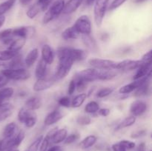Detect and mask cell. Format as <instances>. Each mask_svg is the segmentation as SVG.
<instances>
[{
    "mask_svg": "<svg viewBox=\"0 0 152 151\" xmlns=\"http://www.w3.org/2000/svg\"><path fill=\"white\" fill-rule=\"evenodd\" d=\"M57 56L59 65L55 72L53 80L59 81L68 76L72 68L74 62L70 55V47H60L58 49Z\"/></svg>",
    "mask_w": 152,
    "mask_h": 151,
    "instance_id": "1",
    "label": "cell"
},
{
    "mask_svg": "<svg viewBox=\"0 0 152 151\" xmlns=\"http://www.w3.org/2000/svg\"><path fill=\"white\" fill-rule=\"evenodd\" d=\"M65 3L64 0H56L53 4H50L43 16V24H48L49 22L59 17L63 11Z\"/></svg>",
    "mask_w": 152,
    "mask_h": 151,
    "instance_id": "2",
    "label": "cell"
},
{
    "mask_svg": "<svg viewBox=\"0 0 152 151\" xmlns=\"http://www.w3.org/2000/svg\"><path fill=\"white\" fill-rule=\"evenodd\" d=\"M1 73L7 77L9 80L14 81H25L31 77V73L26 68L19 69H6L1 71Z\"/></svg>",
    "mask_w": 152,
    "mask_h": 151,
    "instance_id": "3",
    "label": "cell"
},
{
    "mask_svg": "<svg viewBox=\"0 0 152 151\" xmlns=\"http://www.w3.org/2000/svg\"><path fill=\"white\" fill-rule=\"evenodd\" d=\"M109 1L110 0H96L95 1L94 13L95 23L97 27H100L102 25Z\"/></svg>",
    "mask_w": 152,
    "mask_h": 151,
    "instance_id": "4",
    "label": "cell"
},
{
    "mask_svg": "<svg viewBox=\"0 0 152 151\" xmlns=\"http://www.w3.org/2000/svg\"><path fill=\"white\" fill-rule=\"evenodd\" d=\"M73 26L80 35L91 34V23L89 17L86 15L80 16Z\"/></svg>",
    "mask_w": 152,
    "mask_h": 151,
    "instance_id": "5",
    "label": "cell"
},
{
    "mask_svg": "<svg viewBox=\"0 0 152 151\" xmlns=\"http://www.w3.org/2000/svg\"><path fill=\"white\" fill-rule=\"evenodd\" d=\"M117 63L109 59H91L88 60L89 65L96 70H117Z\"/></svg>",
    "mask_w": 152,
    "mask_h": 151,
    "instance_id": "6",
    "label": "cell"
},
{
    "mask_svg": "<svg viewBox=\"0 0 152 151\" xmlns=\"http://www.w3.org/2000/svg\"><path fill=\"white\" fill-rule=\"evenodd\" d=\"M36 33L35 27L33 26H22L16 28L12 30V35L13 37L22 38L25 39L32 38Z\"/></svg>",
    "mask_w": 152,
    "mask_h": 151,
    "instance_id": "7",
    "label": "cell"
},
{
    "mask_svg": "<svg viewBox=\"0 0 152 151\" xmlns=\"http://www.w3.org/2000/svg\"><path fill=\"white\" fill-rule=\"evenodd\" d=\"M98 76V70L95 68H88L83 70L80 71L76 75L75 78H80V79L84 80L86 82H92L97 80Z\"/></svg>",
    "mask_w": 152,
    "mask_h": 151,
    "instance_id": "8",
    "label": "cell"
},
{
    "mask_svg": "<svg viewBox=\"0 0 152 151\" xmlns=\"http://www.w3.org/2000/svg\"><path fill=\"white\" fill-rule=\"evenodd\" d=\"M144 62L142 60H132V59H126L117 63V70L123 71H129L136 70L142 65Z\"/></svg>",
    "mask_w": 152,
    "mask_h": 151,
    "instance_id": "9",
    "label": "cell"
},
{
    "mask_svg": "<svg viewBox=\"0 0 152 151\" xmlns=\"http://www.w3.org/2000/svg\"><path fill=\"white\" fill-rule=\"evenodd\" d=\"M147 108L148 105L145 102L141 100H136L131 105L130 112L134 116H140L146 112Z\"/></svg>",
    "mask_w": 152,
    "mask_h": 151,
    "instance_id": "10",
    "label": "cell"
},
{
    "mask_svg": "<svg viewBox=\"0 0 152 151\" xmlns=\"http://www.w3.org/2000/svg\"><path fill=\"white\" fill-rule=\"evenodd\" d=\"M54 82L55 81L53 78H38L33 86V90L35 92L44 91L50 89L53 85Z\"/></svg>",
    "mask_w": 152,
    "mask_h": 151,
    "instance_id": "11",
    "label": "cell"
},
{
    "mask_svg": "<svg viewBox=\"0 0 152 151\" xmlns=\"http://www.w3.org/2000/svg\"><path fill=\"white\" fill-rule=\"evenodd\" d=\"M42 59L47 65H51L55 59V53L53 49L48 44H44L41 50Z\"/></svg>",
    "mask_w": 152,
    "mask_h": 151,
    "instance_id": "12",
    "label": "cell"
},
{
    "mask_svg": "<svg viewBox=\"0 0 152 151\" xmlns=\"http://www.w3.org/2000/svg\"><path fill=\"white\" fill-rule=\"evenodd\" d=\"M82 41L86 47L92 53H97L99 51V47L96 41L91 34H86V35H81Z\"/></svg>",
    "mask_w": 152,
    "mask_h": 151,
    "instance_id": "13",
    "label": "cell"
},
{
    "mask_svg": "<svg viewBox=\"0 0 152 151\" xmlns=\"http://www.w3.org/2000/svg\"><path fill=\"white\" fill-rule=\"evenodd\" d=\"M63 118V114L59 110H54L49 113L44 119V124L47 126L53 125Z\"/></svg>",
    "mask_w": 152,
    "mask_h": 151,
    "instance_id": "14",
    "label": "cell"
},
{
    "mask_svg": "<svg viewBox=\"0 0 152 151\" xmlns=\"http://www.w3.org/2000/svg\"><path fill=\"white\" fill-rule=\"evenodd\" d=\"M151 63H143L137 68L135 75L133 76V80L139 79L145 76L151 77Z\"/></svg>",
    "mask_w": 152,
    "mask_h": 151,
    "instance_id": "15",
    "label": "cell"
},
{
    "mask_svg": "<svg viewBox=\"0 0 152 151\" xmlns=\"http://www.w3.org/2000/svg\"><path fill=\"white\" fill-rule=\"evenodd\" d=\"M42 105V99L39 96H34L28 98L25 102V107L29 110L34 111L36 110H38L39 108L41 107Z\"/></svg>",
    "mask_w": 152,
    "mask_h": 151,
    "instance_id": "16",
    "label": "cell"
},
{
    "mask_svg": "<svg viewBox=\"0 0 152 151\" xmlns=\"http://www.w3.org/2000/svg\"><path fill=\"white\" fill-rule=\"evenodd\" d=\"M83 1L84 0H68L66 3H65L62 13L71 14V13H74L80 7Z\"/></svg>",
    "mask_w": 152,
    "mask_h": 151,
    "instance_id": "17",
    "label": "cell"
},
{
    "mask_svg": "<svg viewBox=\"0 0 152 151\" xmlns=\"http://www.w3.org/2000/svg\"><path fill=\"white\" fill-rule=\"evenodd\" d=\"M14 107L12 104L4 102L0 105V121H4L12 115Z\"/></svg>",
    "mask_w": 152,
    "mask_h": 151,
    "instance_id": "18",
    "label": "cell"
},
{
    "mask_svg": "<svg viewBox=\"0 0 152 151\" xmlns=\"http://www.w3.org/2000/svg\"><path fill=\"white\" fill-rule=\"evenodd\" d=\"M39 57V50L37 48H34L27 54L24 63H25V68H31L33 65L37 62Z\"/></svg>",
    "mask_w": 152,
    "mask_h": 151,
    "instance_id": "19",
    "label": "cell"
},
{
    "mask_svg": "<svg viewBox=\"0 0 152 151\" xmlns=\"http://www.w3.org/2000/svg\"><path fill=\"white\" fill-rule=\"evenodd\" d=\"M117 73L114 70H98L97 80L109 81L117 76Z\"/></svg>",
    "mask_w": 152,
    "mask_h": 151,
    "instance_id": "20",
    "label": "cell"
},
{
    "mask_svg": "<svg viewBox=\"0 0 152 151\" xmlns=\"http://www.w3.org/2000/svg\"><path fill=\"white\" fill-rule=\"evenodd\" d=\"M67 136H68V130L66 129L62 128L59 130L57 129L54 134L52 136L51 139H50V142L53 144H59L65 141Z\"/></svg>",
    "mask_w": 152,
    "mask_h": 151,
    "instance_id": "21",
    "label": "cell"
},
{
    "mask_svg": "<svg viewBox=\"0 0 152 151\" xmlns=\"http://www.w3.org/2000/svg\"><path fill=\"white\" fill-rule=\"evenodd\" d=\"M70 55L74 62H80L83 61L87 58V53L82 49L71 48L70 47Z\"/></svg>",
    "mask_w": 152,
    "mask_h": 151,
    "instance_id": "22",
    "label": "cell"
},
{
    "mask_svg": "<svg viewBox=\"0 0 152 151\" xmlns=\"http://www.w3.org/2000/svg\"><path fill=\"white\" fill-rule=\"evenodd\" d=\"M47 71L48 65L41 59L38 62V64H37L35 70V76L37 78V79L38 78H45L46 74H47Z\"/></svg>",
    "mask_w": 152,
    "mask_h": 151,
    "instance_id": "23",
    "label": "cell"
},
{
    "mask_svg": "<svg viewBox=\"0 0 152 151\" xmlns=\"http://www.w3.org/2000/svg\"><path fill=\"white\" fill-rule=\"evenodd\" d=\"M22 56L19 54V53L16 55L15 57H13L8 65H7V68L9 69H19V68H25V63L24 61L22 60Z\"/></svg>",
    "mask_w": 152,
    "mask_h": 151,
    "instance_id": "24",
    "label": "cell"
},
{
    "mask_svg": "<svg viewBox=\"0 0 152 151\" xmlns=\"http://www.w3.org/2000/svg\"><path fill=\"white\" fill-rule=\"evenodd\" d=\"M26 43V39L22 38H17L16 39H13L11 41L7 50H11V51L16 52V53H19L20 50H22V47Z\"/></svg>",
    "mask_w": 152,
    "mask_h": 151,
    "instance_id": "25",
    "label": "cell"
},
{
    "mask_svg": "<svg viewBox=\"0 0 152 151\" xmlns=\"http://www.w3.org/2000/svg\"><path fill=\"white\" fill-rule=\"evenodd\" d=\"M18 126L16 123L10 122L4 127L3 130V136L4 138H11L18 133Z\"/></svg>",
    "mask_w": 152,
    "mask_h": 151,
    "instance_id": "26",
    "label": "cell"
},
{
    "mask_svg": "<svg viewBox=\"0 0 152 151\" xmlns=\"http://www.w3.org/2000/svg\"><path fill=\"white\" fill-rule=\"evenodd\" d=\"M80 34L77 32V30L74 28V26L66 28L62 33V38L65 40L77 39L80 37Z\"/></svg>",
    "mask_w": 152,
    "mask_h": 151,
    "instance_id": "27",
    "label": "cell"
},
{
    "mask_svg": "<svg viewBox=\"0 0 152 151\" xmlns=\"http://www.w3.org/2000/svg\"><path fill=\"white\" fill-rule=\"evenodd\" d=\"M37 122V115L34 111L30 110L28 114L25 117L22 124H25V126L28 128H31L34 127Z\"/></svg>",
    "mask_w": 152,
    "mask_h": 151,
    "instance_id": "28",
    "label": "cell"
},
{
    "mask_svg": "<svg viewBox=\"0 0 152 151\" xmlns=\"http://www.w3.org/2000/svg\"><path fill=\"white\" fill-rule=\"evenodd\" d=\"M96 141H97V137L94 135H90L88 136L87 137L85 138L83 141L80 143V147L82 149H88V148L91 147L94 145L96 144Z\"/></svg>",
    "mask_w": 152,
    "mask_h": 151,
    "instance_id": "29",
    "label": "cell"
},
{
    "mask_svg": "<svg viewBox=\"0 0 152 151\" xmlns=\"http://www.w3.org/2000/svg\"><path fill=\"white\" fill-rule=\"evenodd\" d=\"M13 93L14 90L12 87H2L0 89V105L11 98Z\"/></svg>",
    "mask_w": 152,
    "mask_h": 151,
    "instance_id": "30",
    "label": "cell"
},
{
    "mask_svg": "<svg viewBox=\"0 0 152 151\" xmlns=\"http://www.w3.org/2000/svg\"><path fill=\"white\" fill-rule=\"evenodd\" d=\"M12 30H13V29L8 28V29H5L4 30L1 31L0 32V41H2L4 44L9 45L13 40Z\"/></svg>",
    "mask_w": 152,
    "mask_h": 151,
    "instance_id": "31",
    "label": "cell"
},
{
    "mask_svg": "<svg viewBox=\"0 0 152 151\" xmlns=\"http://www.w3.org/2000/svg\"><path fill=\"white\" fill-rule=\"evenodd\" d=\"M150 93V83L149 81L145 82L142 86L137 88L134 91V96L135 97H140L142 96H146Z\"/></svg>",
    "mask_w": 152,
    "mask_h": 151,
    "instance_id": "32",
    "label": "cell"
},
{
    "mask_svg": "<svg viewBox=\"0 0 152 151\" xmlns=\"http://www.w3.org/2000/svg\"><path fill=\"white\" fill-rule=\"evenodd\" d=\"M88 95L85 93H81L80 94H78L77 96H76L74 99H72L71 103V106L72 107L77 108L80 107V106L83 105V103L85 102L86 99H87Z\"/></svg>",
    "mask_w": 152,
    "mask_h": 151,
    "instance_id": "33",
    "label": "cell"
},
{
    "mask_svg": "<svg viewBox=\"0 0 152 151\" xmlns=\"http://www.w3.org/2000/svg\"><path fill=\"white\" fill-rule=\"evenodd\" d=\"M136 119L137 117L134 116V115L126 117V118H124L121 122L119 123V124L117 126V127H116V130H122V129L126 128V127H131V126H132L135 122H136Z\"/></svg>",
    "mask_w": 152,
    "mask_h": 151,
    "instance_id": "34",
    "label": "cell"
},
{
    "mask_svg": "<svg viewBox=\"0 0 152 151\" xmlns=\"http://www.w3.org/2000/svg\"><path fill=\"white\" fill-rule=\"evenodd\" d=\"M19 53L11 51V50H0V62H7L10 61L13 57L16 56Z\"/></svg>",
    "mask_w": 152,
    "mask_h": 151,
    "instance_id": "35",
    "label": "cell"
},
{
    "mask_svg": "<svg viewBox=\"0 0 152 151\" xmlns=\"http://www.w3.org/2000/svg\"><path fill=\"white\" fill-rule=\"evenodd\" d=\"M16 0H7L0 4V16H3L14 5Z\"/></svg>",
    "mask_w": 152,
    "mask_h": 151,
    "instance_id": "36",
    "label": "cell"
},
{
    "mask_svg": "<svg viewBox=\"0 0 152 151\" xmlns=\"http://www.w3.org/2000/svg\"><path fill=\"white\" fill-rule=\"evenodd\" d=\"M99 109V105L95 101H91V102H88L87 105L85 107V111L87 113H97V111Z\"/></svg>",
    "mask_w": 152,
    "mask_h": 151,
    "instance_id": "37",
    "label": "cell"
},
{
    "mask_svg": "<svg viewBox=\"0 0 152 151\" xmlns=\"http://www.w3.org/2000/svg\"><path fill=\"white\" fill-rule=\"evenodd\" d=\"M40 12H41V10H40L39 7L37 5V4L35 3V4H33L31 7H30V8L28 9V11L26 12V15L29 19H34Z\"/></svg>",
    "mask_w": 152,
    "mask_h": 151,
    "instance_id": "38",
    "label": "cell"
},
{
    "mask_svg": "<svg viewBox=\"0 0 152 151\" xmlns=\"http://www.w3.org/2000/svg\"><path fill=\"white\" fill-rule=\"evenodd\" d=\"M76 89L79 93H83L87 89L88 82L80 78H75Z\"/></svg>",
    "mask_w": 152,
    "mask_h": 151,
    "instance_id": "39",
    "label": "cell"
},
{
    "mask_svg": "<svg viewBox=\"0 0 152 151\" xmlns=\"http://www.w3.org/2000/svg\"><path fill=\"white\" fill-rule=\"evenodd\" d=\"M52 3V0H37L36 2L37 5L39 7L40 10L42 11H45L48 9L50 5Z\"/></svg>",
    "mask_w": 152,
    "mask_h": 151,
    "instance_id": "40",
    "label": "cell"
},
{
    "mask_svg": "<svg viewBox=\"0 0 152 151\" xmlns=\"http://www.w3.org/2000/svg\"><path fill=\"white\" fill-rule=\"evenodd\" d=\"M42 139L43 136H39L37 139H35V141H34V142L31 143V144L30 145L29 147L28 148V150H27L26 151H38L40 143H41Z\"/></svg>",
    "mask_w": 152,
    "mask_h": 151,
    "instance_id": "41",
    "label": "cell"
},
{
    "mask_svg": "<svg viewBox=\"0 0 152 151\" xmlns=\"http://www.w3.org/2000/svg\"><path fill=\"white\" fill-rule=\"evenodd\" d=\"M50 139L48 136L46 135L45 136H43V139L40 143L39 147V151H47L48 149V147L50 145Z\"/></svg>",
    "mask_w": 152,
    "mask_h": 151,
    "instance_id": "42",
    "label": "cell"
},
{
    "mask_svg": "<svg viewBox=\"0 0 152 151\" xmlns=\"http://www.w3.org/2000/svg\"><path fill=\"white\" fill-rule=\"evenodd\" d=\"M114 91V89L111 88V87H105V88H102L99 90L96 93V96L99 98H105L107 96H110L111 93Z\"/></svg>",
    "mask_w": 152,
    "mask_h": 151,
    "instance_id": "43",
    "label": "cell"
},
{
    "mask_svg": "<svg viewBox=\"0 0 152 151\" xmlns=\"http://www.w3.org/2000/svg\"><path fill=\"white\" fill-rule=\"evenodd\" d=\"M91 122V118L88 115H82V116H79L77 118V123L80 125L86 126L88 125Z\"/></svg>",
    "mask_w": 152,
    "mask_h": 151,
    "instance_id": "44",
    "label": "cell"
},
{
    "mask_svg": "<svg viewBox=\"0 0 152 151\" xmlns=\"http://www.w3.org/2000/svg\"><path fill=\"white\" fill-rule=\"evenodd\" d=\"M79 139H80V135L78 133H72V134H70L69 136H67L64 142L65 144H71L76 141L78 140Z\"/></svg>",
    "mask_w": 152,
    "mask_h": 151,
    "instance_id": "45",
    "label": "cell"
},
{
    "mask_svg": "<svg viewBox=\"0 0 152 151\" xmlns=\"http://www.w3.org/2000/svg\"><path fill=\"white\" fill-rule=\"evenodd\" d=\"M58 103L60 106L64 107H71V99H70L69 97L68 96H64V97L60 98L58 101Z\"/></svg>",
    "mask_w": 152,
    "mask_h": 151,
    "instance_id": "46",
    "label": "cell"
},
{
    "mask_svg": "<svg viewBox=\"0 0 152 151\" xmlns=\"http://www.w3.org/2000/svg\"><path fill=\"white\" fill-rule=\"evenodd\" d=\"M127 0H114V1L111 2V4H110L109 10H114L115 9L118 8L120 6L123 5Z\"/></svg>",
    "mask_w": 152,
    "mask_h": 151,
    "instance_id": "47",
    "label": "cell"
},
{
    "mask_svg": "<svg viewBox=\"0 0 152 151\" xmlns=\"http://www.w3.org/2000/svg\"><path fill=\"white\" fill-rule=\"evenodd\" d=\"M120 143L126 148V150H132L134 149L136 146V144L134 142H131V141L128 140H122L120 141Z\"/></svg>",
    "mask_w": 152,
    "mask_h": 151,
    "instance_id": "48",
    "label": "cell"
},
{
    "mask_svg": "<svg viewBox=\"0 0 152 151\" xmlns=\"http://www.w3.org/2000/svg\"><path fill=\"white\" fill-rule=\"evenodd\" d=\"M146 133H147L146 130H140L132 133V134L131 135V137H132V139H139V138L145 136Z\"/></svg>",
    "mask_w": 152,
    "mask_h": 151,
    "instance_id": "49",
    "label": "cell"
},
{
    "mask_svg": "<svg viewBox=\"0 0 152 151\" xmlns=\"http://www.w3.org/2000/svg\"><path fill=\"white\" fill-rule=\"evenodd\" d=\"M151 57H152V50H150L149 51H148L146 53H145V54L142 56V59H141V60H142L144 63H151Z\"/></svg>",
    "mask_w": 152,
    "mask_h": 151,
    "instance_id": "50",
    "label": "cell"
},
{
    "mask_svg": "<svg viewBox=\"0 0 152 151\" xmlns=\"http://www.w3.org/2000/svg\"><path fill=\"white\" fill-rule=\"evenodd\" d=\"M76 90V82L75 80H71V82L69 83L68 88V95H72L73 93L75 92Z\"/></svg>",
    "mask_w": 152,
    "mask_h": 151,
    "instance_id": "51",
    "label": "cell"
},
{
    "mask_svg": "<svg viewBox=\"0 0 152 151\" xmlns=\"http://www.w3.org/2000/svg\"><path fill=\"white\" fill-rule=\"evenodd\" d=\"M9 82V79L7 77L4 76L3 74L0 73V89L4 87Z\"/></svg>",
    "mask_w": 152,
    "mask_h": 151,
    "instance_id": "52",
    "label": "cell"
},
{
    "mask_svg": "<svg viewBox=\"0 0 152 151\" xmlns=\"http://www.w3.org/2000/svg\"><path fill=\"white\" fill-rule=\"evenodd\" d=\"M111 148H112L113 151H127V150H126L120 142L114 144L112 145V147H111Z\"/></svg>",
    "mask_w": 152,
    "mask_h": 151,
    "instance_id": "53",
    "label": "cell"
},
{
    "mask_svg": "<svg viewBox=\"0 0 152 151\" xmlns=\"http://www.w3.org/2000/svg\"><path fill=\"white\" fill-rule=\"evenodd\" d=\"M98 115H101V116L106 117L110 114V110L108 108H99V110L97 111Z\"/></svg>",
    "mask_w": 152,
    "mask_h": 151,
    "instance_id": "54",
    "label": "cell"
},
{
    "mask_svg": "<svg viewBox=\"0 0 152 151\" xmlns=\"http://www.w3.org/2000/svg\"><path fill=\"white\" fill-rule=\"evenodd\" d=\"M7 142H6V139H3L0 140V151H7Z\"/></svg>",
    "mask_w": 152,
    "mask_h": 151,
    "instance_id": "55",
    "label": "cell"
},
{
    "mask_svg": "<svg viewBox=\"0 0 152 151\" xmlns=\"http://www.w3.org/2000/svg\"><path fill=\"white\" fill-rule=\"evenodd\" d=\"M47 151H62V148L59 146H53L50 148L48 149Z\"/></svg>",
    "mask_w": 152,
    "mask_h": 151,
    "instance_id": "56",
    "label": "cell"
},
{
    "mask_svg": "<svg viewBox=\"0 0 152 151\" xmlns=\"http://www.w3.org/2000/svg\"><path fill=\"white\" fill-rule=\"evenodd\" d=\"M5 20H6V18L4 15H3V16H0V28L4 25V22H5Z\"/></svg>",
    "mask_w": 152,
    "mask_h": 151,
    "instance_id": "57",
    "label": "cell"
},
{
    "mask_svg": "<svg viewBox=\"0 0 152 151\" xmlns=\"http://www.w3.org/2000/svg\"><path fill=\"white\" fill-rule=\"evenodd\" d=\"M31 1H32V0H19V2H20V4H22V5L25 6L29 4Z\"/></svg>",
    "mask_w": 152,
    "mask_h": 151,
    "instance_id": "58",
    "label": "cell"
},
{
    "mask_svg": "<svg viewBox=\"0 0 152 151\" xmlns=\"http://www.w3.org/2000/svg\"><path fill=\"white\" fill-rule=\"evenodd\" d=\"M134 3H142L144 1H146L147 0H133Z\"/></svg>",
    "mask_w": 152,
    "mask_h": 151,
    "instance_id": "59",
    "label": "cell"
},
{
    "mask_svg": "<svg viewBox=\"0 0 152 151\" xmlns=\"http://www.w3.org/2000/svg\"><path fill=\"white\" fill-rule=\"evenodd\" d=\"M4 63H2V62H0V66H4Z\"/></svg>",
    "mask_w": 152,
    "mask_h": 151,
    "instance_id": "60",
    "label": "cell"
},
{
    "mask_svg": "<svg viewBox=\"0 0 152 151\" xmlns=\"http://www.w3.org/2000/svg\"><path fill=\"white\" fill-rule=\"evenodd\" d=\"M137 151H145V149H138Z\"/></svg>",
    "mask_w": 152,
    "mask_h": 151,
    "instance_id": "61",
    "label": "cell"
},
{
    "mask_svg": "<svg viewBox=\"0 0 152 151\" xmlns=\"http://www.w3.org/2000/svg\"><path fill=\"white\" fill-rule=\"evenodd\" d=\"M9 151H19V150H18L13 149V150H9Z\"/></svg>",
    "mask_w": 152,
    "mask_h": 151,
    "instance_id": "62",
    "label": "cell"
},
{
    "mask_svg": "<svg viewBox=\"0 0 152 151\" xmlns=\"http://www.w3.org/2000/svg\"><path fill=\"white\" fill-rule=\"evenodd\" d=\"M9 150H7V151H9Z\"/></svg>",
    "mask_w": 152,
    "mask_h": 151,
    "instance_id": "63",
    "label": "cell"
}]
</instances>
